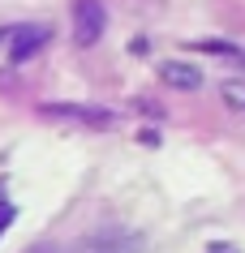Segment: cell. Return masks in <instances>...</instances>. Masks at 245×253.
Returning a JSON list of instances; mask_svg holds the SVG:
<instances>
[{"label":"cell","instance_id":"cell-1","mask_svg":"<svg viewBox=\"0 0 245 253\" xmlns=\"http://www.w3.org/2000/svg\"><path fill=\"white\" fill-rule=\"evenodd\" d=\"M103 26H108V13H103L99 0H73V39H78V47L99 43Z\"/></svg>","mask_w":245,"mask_h":253},{"label":"cell","instance_id":"cell-2","mask_svg":"<svg viewBox=\"0 0 245 253\" xmlns=\"http://www.w3.org/2000/svg\"><path fill=\"white\" fill-rule=\"evenodd\" d=\"M48 39H52V30L43 26V22H30V26H9V30H0V47L9 43V56H13V60H26V56H35Z\"/></svg>","mask_w":245,"mask_h":253},{"label":"cell","instance_id":"cell-3","mask_svg":"<svg viewBox=\"0 0 245 253\" xmlns=\"http://www.w3.org/2000/svg\"><path fill=\"white\" fill-rule=\"evenodd\" d=\"M163 78L172 82V86H181V90H194L198 86V69H190V65H163Z\"/></svg>","mask_w":245,"mask_h":253},{"label":"cell","instance_id":"cell-4","mask_svg":"<svg viewBox=\"0 0 245 253\" xmlns=\"http://www.w3.org/2000/svg\"><path fill=\"white\" fill-rule=\"evenodd\" d=\"M138 249H142V240H138V236H125V232L116 236V245H103V236L91 240V253H138Z\"/></svg>","mask_w":245,"mask_h":253},{"label":"cell","instance_id":"cell-5","mask_svg":"<svg viewBox=\"0 0 245 253\" xmlns=\"http://www.w3.org/2000/svg\"><path fill=\"white\" fill-rule=\"evenodd\" d=\"M9 223H13V206H9V202H0V236L9 232Z\"/></svg>","mask_w":245,"mask_h":253},{"label":"cell","instance_id":"cell-6","mask_svg":"<svg viewBox=\"0 0 245 253\" xmlns=\"http://www.w3.org/2000/svg\"><path fill=\"white\" fill-rule=\"evenodd\" d=\"M211 253H237V249H228V245H211Z\"/></svg>","mask_w":245,"mask_h":253},{"label":"cell","instance_id":"cell-7","mask_svg":"<svg viewBox=\"0 0 245 253\" xmlns=\"http://www.w3.org/2000/svg\"><path fill=\"white\" fill-rule=\"evenodd\" d=\"M30 253H52V249H30Z\"/></svg>","mask_w":245,"mask_h":253}]
</instances>
